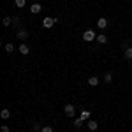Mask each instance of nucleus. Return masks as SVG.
Listing matches in <instances>:
<instances>
[{
  "label": "nucleus",
  "instance_id": "nucleus-15",
  "mask_svg": "<svg viewBox=\"0 0 132 132\" xmlns=\"http://www.w3.org/2000/svg\"><path fill=\"white\" fill-rule=\"evenodd\" d=\"M14 4H16V7H25V4H27V0H14Z\"/></svg>",
  "mask_w": 132,
  "mask_h": 132
},
{
  "label": "nucleus",
  "instance_id": "nucleus-19",
  "mask_svg": "<svg viewBox=\"0 0 132 132\" xmlns=\"http://www.w3.org/2000/svg\"><path fill=\"white\" fill-rule=\"evenodd\" d=\"M41 132H53V127H50V125H48V127H42Z\"/></svg>",
  "mask_w": 132,
  "mask_h": 132
},
{
  "label": "nucleus",
  "instance_id": "nucleus-7",
  "mask_svg": "<svg viewBox=\"0 0 132 132\" xmlns=\"http://www.w3.org/2000/svg\"><path fill=\"white\" fill-rule=\"evenodd\" d=\"M86 125H88V129H90V130H97V129H99V123L95 122V120H88Z\"/></svg>",
  "mask_w": 132,
  "mask_h": 132
},
{
  "label": "nucleus",
  "instance_id": "nucleus-2",
  "mask_svg": "<svg viewBox=\"0 0 132 132\" xmlns=\"http://www.w3.org/2000/svg\"><path fill=\"white\" fill-rule=\"evenodd\" d=\"M58 21V18H44L42 20V27L44 28H53V25Z\"/></svg>",
  "mask_w": 132,
  "mask_h": 132
},
{
  "label": "nucleus",
  "instance_id": "nucleus-11",
  "mask_svg": "<svg viewBox=\"0 0 132 132\" xmlns=\"http://www.w3.org/2000/svg\"><path fill=\"white\" fill-rule=\"evenodd\" d=\"M14 21V18H9V16H4V20H2V25L4 27H11V23Z\"/></svg>",
  "mask_w": 132,
  "mask_h": 132
},
{
  "label": "nucleus",
  "instance_id": "nucleus-9",
  "mask_svg": "<svg viewBox=\"0 0 132 132\" xmlns=\"http://www.w3.org/2000/svg\"><path fill=\"white\" fill-rule=\"evenodd\" d=\"M99 78H97V76H92V78H88V85H90V86H97V85H99Z\"/></svg>",
  "mask_w": 132,
  "mask_h": 132
},
{
  "label": "nucleus",
  "instance_id": "nucleus-21",
  "mask_svg": "<svg viewBox=\"0 0 132 132\" xmlns=\"http://www.w3.org/2000/svg\"><path fill=\"white\" fill-rule=\"evenodd\" d=\"M2 132H11V129L7 127V125H2Z\"/></svg>",
  "mask_w": 132,
  "mask_h": 132
},
{
  "label": "nucleus",
  "instance_id": "nucleus-12",
  "mask_svg": "<svg viewBox=\"0 0 132 132\" xmlns=\"http://www.w3.org/2000/svg\"><path fill=\"white\" fill-rule=\"evenodd\" d=\"M123 56H125L127 60H132V46H130V48H127V50L123 51Z\"/></svg>",
  "mask_w": 132,
  "mask_h": 132
},
{
  "label": "nucleus",
  "instance_id": "nucleus-23",
  "mask_svg": "<svg viewBox=\"0 0 132 132\" xmlns=\"http://www.w3.org/2000/svg\"><path fill=\"white\" fill-rule=\"evenodd\" d=\"M32 132H34V130H32Z\"/></svg>",
  "mask_w": 132,
  "mask_h": 132
},
{
  "label": "nucleus",
  "instance_id": "nucleus-20",
  "mask_svg": "<svg viewBox=\"0 0 132 132\" xmlns=\"http://www.w3.org/2000/svg\"><path fill=\"white\" fill-rule=\"evenodd\" d=\"M32 130H34V132L39 130V123H34V125H32Z\"/></svg>",
  "mask_w": 132,
  "mask_h": 132
},
{
  "label": "nucleus",
  "instance_id": "nucleus-18",
  "mask_svg": "<svg viewBox=\"0 0 132 132\" xmlns=\"http://www.w3.org/2000/svg\"><path fill=\"white\" fill-rule=\"evenodd\" d=\"M5 51H7V53H12V51H14V46H12V44H5Z\"/></svg>",
  "mask_w": 132,
  "mask_h": 132
},
{
  "label": "nucleus",
  "instance_id": "nucleus-10",
  "mask_svg": "<svg viewBox=\"0 0 132 132\" xmlns=\"http://www.w3.org/2000/svg\"><path fill=\"white\" fill-rule=\"evenodd\" d=\"M0 116H2L4 120H9L11 118V109H2V111H0Z\"/></svg>",
  "mask_w": 132,
  "mask_h": 132
},
{
  "label": "nucleus",
  "instance_id": "nucleus-22",
  "mask_svg": "<svg viewBox=\"0 0 132 132\" xmlns=\"http://www.w3.org/2000/svg\"><path fill=\"white\" fill-rule=\"evenodd\" d=\"M130 44H132V41H130Z\"/></svg>",
  "mask_w": 132,
  "mask_h": 132
},
{
  "label": "nucleus",
  "instance_id": "nucleus-17",
  "mask_svg": "<svg viewBox=\"0 0 132 132\" xmlns=\"http://www.w3.org/2000/svg\"><path fill=\"white\" fill-rule=\"evenodd\" d=\"M81 118L83 120H88L90 118V111H81Z\"/></svg>",
  "mask_w": 132,
  "mask_h": 132
},
{
  "label": "nucleus",
  "instance_id": "nucleus-16",
  "mask_svg": "<svg viewBox=\"0 0 132 132\" xmlns=\"http://www.w3.org/2000/svg\"><path fill=\"white\" fill-rule=\"evenodd\" d=\"M104 81H106V83H111V81H113V74H111V72H106V76H104Z\"/></svg>",
  "mask_w": 132,
  "mask_h": 132
},
{
  "label": "nucleus",
  "instance_id": "nucleus-13",
  "mask_svg": "<svg viewBox=\"0 0 132 132\" xmlns=\"http://www.w3.org/2000/svg\"><path fill=\"white\" fill-rule=\"evenodd\" d=\"M18 37H20V39H27V37H28V32L20 28V30H18Z\"/></svg>",
  "mask_w": 132,
  "mask_h": 132
},
{
  "label": "nucleus",
  "instance_id": "nucleus-8",
  "mask_svg": "<svg viewBox=\"0 0 132 132\" xmlns=\"http://www.w3.org/2000/svg\"><path fill=\"white\" fill-rule=\"evenodd\" d=\"M95 41L99 42V44H106V42H108V37H106V34H99Z\"/></svg>",
  "mask_w": 132,
  "mask_h": 132
},
{
  "label": "nucleus",
  "instance_id": "nucleus-14",
  "mask_svg": "<svg viewBox=\"0 0 132 132\" xmlns=\"http://www.w3.org/2000/svg\"><path fill=\"white\" fill-rule=\"evenodd\" d=\"M83 123H85V120H83L81 116H79V118H76V120H74V127H76V129H79Z\"/></svg>",
  "mask_w": 132,
  "mask_h": 132
},
{
  "label": "nucleus",
  "instance_id": "nucleus-3",
  "mask_svg": "<svg viewBox=\"0 0 132 132\" xmlns=\"http://www.w3.org/2000/svg\"><path fill=\"white\" fill-rule=\"evenodd\" d=\"M63 111H65V114H67V116H74V113H76V108H74L72 104H67V106L63 108Z\"/></svg>",
  "mask_w": 132,
  "mask_h": 132
},
{
  "label": "nucleus",
  "instance_id": "nucleus-6",
  "mask_svg": "<svg viewBox=\"0 0 132 132\" xmlns=\"http://www.w3.org/2000/svg\"><path fill=\"white\" fill-rule=\"evenodd\" d=\"M20 53H21V55H28V53H30V48H28L25 42H21V44H20Z\"/></svg>",
  "mask_w": 132,
  "mask_h": 132
},
{
  "label": "nucleus",
  "instance_id": "nucleus-5",
  "mask_svg": "<svg viewBox=\"0 0 132 132\" xmlns=\"http://www.w3.org/2000/svg\"><path fill=\"white\" fill-rule=\"evenodd\" d=\"M41 11H42L41 4H32V7H30V12H32V14H39Z\"/></svg>",
  "mask_w": 132,
  "mask_h": 132
},
{
  "label": "nucleus",
  "instance_id": "nucleus-1",
  "mask_svg": "<svg viewBox=\"0 0 132 132\" xmlns=\"http://www.w3.org/2000/svg\"><path fill=\"white\" fill-rule=\"evenodd\" d=\"M95 39H97V35H95L93 30H85L83 32V41L85 42H92V41H95Z\"/></svg>",
  "mask_w": 132,
  "mask_h": 132
},
{
  "label": "nucleus",
  "instance_id": "nucleus-4",
  "mask_svg": "<svg viewBox=\"0 0 132 132\" xmlns=\"http://www.w3.org/2000/svg\"><path fill=\"white\" fill-rule=\"evenodd\" d=\"M97 27H99L101 30H106V28H108V20H106V18H99V20H97Z\"/></svg>",
  "mask_w": 132,
  "mask_h": 132
}]
</instances>
